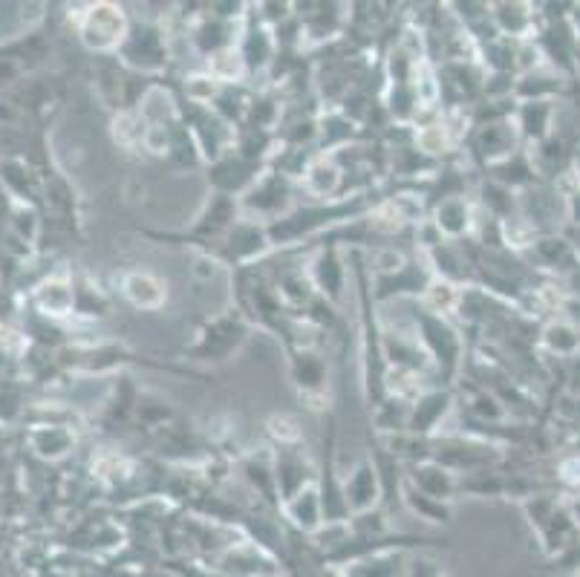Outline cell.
<instances>
[{"label": "cell", "instance_id": "obj_1", "mask_svg": "<svg viewBox=\"0 0 580 577\" xmlns=\"http://www.w3.org/2000/svg\"><path fill=\"white\" fill-rule=\"evenodd\" d=\"M127 38V21L125 12L119 6H96L90 9L87 15V24H84V41L93 47V50H113L119 44H125Z\"/></svg>", "mask_w": 580, "mask_h": 577}, {"label": "cell", "instance_id": "obj_2", "mask_svg": "<svg viewBox=\"0 0 580 577\" xmlns=\"http://www.w3.org/2000/svg\"><path fill=\"white\" fill-rule=\"evenodd\" d=\"M122 295L136 309H159L168 301V286L151 272H127L122 277Z\"/></svg>", "mask_w": 580, "mask_h": 577}, {"label": "cell", "instance_id": "obj_3", "mask_svg": "<svg viewBox=\"0 0 580 577\" xmlns=\"http://www.w3.org/2000/svg\"><path fill=\"white\" fill-rule=\"evenodd\" d=\"M379 500V474L370 462H361L344 485V502L350 511H367Z\"/></svg>", "mask_w": 580, "mask_h": 577}, {"label": "cell", "instance_id": "obj_4", "mask_svg": "<svg viewBox=\"0 0 580 577\" xmlns=\"http://www.w3.org/2000/svg\"><path fill=\"white\" fill-rule=\"evenodd\" d=\"M286 511L289 517L295 520V526H301L303 531H315V528L324 526V505H321V497L312 485H306L303 491H298L295 497L286 500Z\"/></svg>", "mask_w": 580, "mask_h": 577}, {"label": "cell", "instance_id": "obj_5", "mask_svg": "<svg viewBox=\"0 0 580 577\" xmlns=\"http://www.w3.org/2000/svg\"><path fill=\"white\" fill-rule=\"evenodd\" d=\"M338 182H341V171L335 168V162L327 159V156L315 159V162L303 171V185H306V191L315 194V197H321V200H327V197L335 194Z\"/></svg>", "mask_w": 580, "mask_h": 577}, {"label": "cell", "instance_id": "obj_6", "mask_svg": "<svg viewBox=\"0 0 580 577\" xmlns=\"http://www.w3.org/2000/svg\"><path fill=\"white\" fill-rule=\"evenodd\" d=\"M433 226L442 231V237H459L462 231L471 228V211L462 197H454V200H445L439 208H436V220Z\"/></svg>", "mask_w": 580, "mask_h": 577}, {"label": "cell", "instance_id": "obj_7", "mask_svg": "<svg viewBox=\"0 0 580 577\" xmlns=\"http://www.w3.org/2000/svg\"><path fill=\"white\" fill-rule=\"evenodd\" d=\"M413 479H416V488L433 500H448L454 491V477L442 465H419Z\"/></svg>", "mask_w": 580, "mask_h": 577}, {"label": "cell", "instance_id": "obj_8", "mask_svg": "<svg viewBox=\"0 0 580 577\" xmlns=\"http://www.w3.org/2000/svg\"><path fill=\"white\" fill-rule=\"evenodd\" d=\"M445 410H448V396H442V393H428V396H422L419 402H416V410H413V416H410V427L413 430H430V427L439 422V416H445Z\"/></svg>", "mask_w": 580, "mask_h": 577}, {"label": "cell", "instance_id": "obj_9", "mask_svg": "<svg viewBox=\"0 0 580 577\" xmlns=\"http://www.w3.org/2000/svg\"><path fill=\"white\" fill-rule=\"evenodd\" d=\"M416 145L422 153H445L454 145V136L448 125H428L416 133Z\"/></svg>", "mask_w": 580, "mask_h": 577}, {"label": "cell", "instance_id": "obj_10", "mask_svg": "<svg viewBox=\"0 0 580 577\" xmlns=\"http://www.w3.org/2000/svg\"><path fill=\"white\" fill-rule=\"evenodd\" d=\"M269 433L272 436H278L280 445H295V442H301V427L298 422L292 419V416H275L272 422H269Z\"/></svg>", "mask_w": 580, "mask_h": 577}]
</instances>
